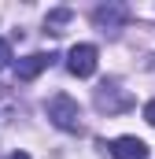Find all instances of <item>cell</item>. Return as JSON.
Listing matches in <instances>:
<instances>
[{
	"label": "cell",
	"mask_w": 155,
	"mask_h": 159,
	"mask_svg": "<svg viewBox=\"0 0 155 159\" xmlns=\"http://www.w3.org/2000/svg\"><path fill=\"white\" fill-rule=\"evenodd\" d=\"M44 111H48V122H52L55 129H63V133H81V107H78L74 96L55 93Z\"/></svg>",
	"instance_id": "1"
},
{
	"label": "cell",
	"mask_w": 155,
	"mask_h": 159,
	"mask_svg": "<svg viewBox=\"0 0 155 159\" xmlns=\"http://www.w3.org/2000/svg\"><path fill=\"white\" fill-rule=\"evenodd\" d=\"M96 67H100V48H96V44L81 41V44H74V48L67 52V70H70L74 78H92Z\"/></svg>",
	"instance_id": "2"
},
{
	"label": "cell",
	"mask_w": 155,
	"mask_h": 159,
	"mask_svg": "<svg viewBox=\"0 0 155 159\" xmlns=\"http://www.w3.org/2000/svg\"><path fill=\"white\" fill-rule=\"evenodd\" d=\"M92 100H96V107L107 111V115H118V111H129V107H133V96H129L118 81H104Z\"/></svg>",
	"instance_id": "3"
},
{
	"label": "cell",
	"mask_w": 155,
	"mask_h": 159,
	"mask_svg": "<svg viewBox=\"0 0 155 159\" xmlns=\"http://www.w3.org/2000/svg\"><path fill=\"white\" fill-rule=\"evenodd\" d=\"M126 19H129V7H126V4H100V7L92 11V22H96V30H104V34H118V30L126 26Z\"/></svg>",
	"instance_id": "4"
},
{
	"label": "cell",
	"mask_w": 155,
	"mask_h": 159,
	"mask_svg": "<svg viewBox=\"0 0 155 159\" xmlns=\"http://www.w3.org/2000/svg\"><path fill=\"white\" fill-rule=\"evenodd\" d=\"M52 52H33V56H26V59H19L15 63V74H19V81H33L41 74V70H48L52 67Z\"/></svg>",
	"instance_id": "5"
},
{
	"label": "cell",
	"mask_w": 155,
	"mask_h": 159,
	"mask_svg": "<svg viewBox=\"0 0 155 159\" xmlns=\"http://www.w3.org/2000/svg\"><path fill=\"white\" fill-rule=\"evenodd\" d=\"M148 152H152V148H148L140 137H129V133L111 141V156L115 159H148Z\"/></svg>",
	"instance_id": "6"
},
{
	"label": "cell",
	"mask_w": 155,
	"mask_h": 159,
	"mask_svg": "<svg viewBox=\"0 0 155 159\" xmlns=\"http://www.w3.org/2000/svg\"><path fill=\"white\" fill-rule=\"evenodd\" d=\"M67 22H70V11H67V7H59V11H52V15L44 19V26L55 30V34H59V26H67Z\"/></svg>",
	"instance_id": "7"
},
{
	"label": "cell",
	"mask_w": 155,
	"mask_h": 159,
	"mask_svg": "<svg viewBox=\"0 0 155 159\" xmlns=\"http://www.w3.org/2000/svg\"><path fill=\"white\" fill-rule=\"evenodd\" d=\"M11 59H15V56H11V44L0 37V70H7V67H11Z\"/></svg>",
	"instance_id": "8"
},
{
	"label": "cell",
	"mask_w": 155,
	"mask_h": 159,
	"mask_svg": "<svg viewBox=\"0 0 155 159\" xmlns=\"http://www.w3.org/2000/svg\"><path fill=\"white\" fill-rule=\"evenodd\" d=\"M144 119H148V126H155V96L144 104Z\"/></svg>",
	"instance_id": "9"
},
{
	"label": "cell",
	"mask_w": 155,
	"mask_h": 159,
	"mask_svg": "<svg viewBox=\"0 0 155 159\" xmlns=\"http://www.w3.org/2000/svg\"><path fill=\"white\" fill-rule=\"evenodd\" d=\"M4 159H30L26 152H11V156H4Z\"/></svg>",
	"instance_id": "10"
}]
</instances>
